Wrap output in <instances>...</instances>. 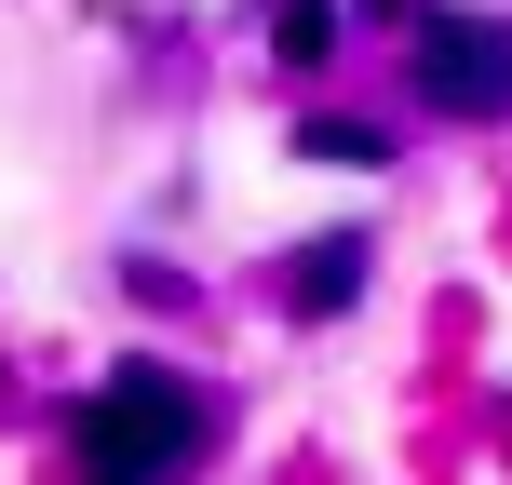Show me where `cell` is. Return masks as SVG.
<instances>
[{
  "label": "cell",
  "instance_id": "cell-2",
  "mask_svg": "<svg viewBox=\"0 0 512 485\" xmlns=\"http://www.w3.org/2000/svg\"><path fill=\"white\" fill-rule=\"evenodd\" d=\"M418 95L445 122H499L512 108V27L499 14H418Z\"/></svg>",
  "mask_w": 512,
  "mask_h": 485
},
{
  "label": "cell",
  "instance_id": "cell-3",
  "mask_svg": "<svg viewBox=\"0 0 512 485\" xmlns=\"http://www.w3.org/2000/svg\"><path fill=\"white\" fill-rule=\"evenodd\" d=\"M351 283H364V243H351V230L297 256V310H351Z\"/></svg>",
  "mask_w": 512,
  "mask_h": 485
},
{
  "label": "cell",
  "instance_id": "cell-1",
  "mask_svg": "<svg viewBox=\"0 0 512 485\" xmlns=\"http://www.w3.org/2000/svg\"><path fill=\"white\" fill-rule=\"evenodd\" d=\"M189 459H203V391L162 364H122L81 405V485H176Z\"/></svg>",
  "mask_w": 512,
  "mask_h": 485
},
{
  "label": "cell",
  "instance_id": "cell-4",
  "mask_svg": "<svg viewBox=\"0 0 512 485\" xmlns=\"http://www.w3.org/2000/svg\"><path fill=\"white\" fill-rule=\"evenodd\" d=\"M310 162H391V149H378L364 122H310Z\"/></svg>",
  "mask_w": 512,
  "mask_h": 485
}]
</instances>
